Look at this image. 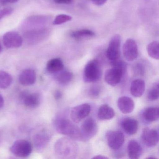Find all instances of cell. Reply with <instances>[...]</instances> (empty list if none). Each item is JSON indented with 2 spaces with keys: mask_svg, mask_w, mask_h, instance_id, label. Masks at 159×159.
Segmentation results:
<instances>
[{
  "mask_svg": "<svg viewBox=\"0 0 159 159\" xmlns=\"http://www.w3.org/2000/svg\"><path fill=\"white\" fill-rule=\"evenodd\" d=\"M63 61L59 58H53L48 61L46 66L47 71L51 73H56L64 69Z\"/></svg>",
  "mask_w": 159,
  "mask_h": 159,
  "instance_id": "cell-21",
  "label": "cell"
},
{
  "mask_svg": "<svg viewBox=\"0 0 159 159\" xmlns=\"http://www.w3.org/2000/svg\"><path fill=\"white\" fill-rule=\"evenodd\" d=\"M117 106L120 110L124 114L132 112L134 109L135 104L134 100L126 96L119 98L117 101Z\"/></svg>",
  "mask_w": 159,
  "mask_h": 159,
  "instance_id": "cell-14",
  "label": "cell"
},
{
  "mask_svg": "<svg viewBox=\"0 0 159 159\" xmlns=\"http://www.w3.org/2000/svg\"><path fill=\"white\" fill-rule=\"evenodd\" d=\"M91 110V107L88 104H82L76 106L71 109L70 117L75 123H79L86 118Z\"/></svg>",
  "mask_w": 159,
  "mask_h": 159,
  "instance_id": "cell-11",
  "label": "cell"
},
{
  "mask_svg": "<svg viewBox=\"0 0 159 159\" xmlns=\"http://www.w3.org/2000/svg\"><path fill=\"white\" fill-rule=\"evenodd\" d=\"M115 116L114 110L107 104L101 105L98 109V118L100 120H111Z\"/></svg>",
  "mask_w": 159,
  "mask_h": 159,
  "instance_id": "cell-19",
  "label": "cell"
},
{
  "mask_svg": "<svg viewBox=\"0 0 159 159\" xmlns=\"http://www.w3.org/2000/svg\"><path fill=\"white\" fill-rule=\"evenodd\" d=\"M12 82V78L8 72L0 70V88L6 89Z\"/></svg>",
  "mask_w": 159,
  "mask_h": 159,
  "instance_id": "cell-26",
  "label": "cell"
},
{
  "mask_svg": "<svg viewBox=\"0 0 159 159\" xmlns=\"http://www.w3.org/2000/svg\"><path fill=\"white\" fill-rule=\"evenodd\" d=\"M57 154L63 158H75L79 152V147L73 139L62 138L58 139L54 146Z\"/></svg>",
  "mask_w": 159,
  "mask_h": 159,
  "instance_id": "cell-2",
  "label": "cell"
},
{
  "mask_svg": "<svg viewBox=\"0 0 159 159\" xmlns=\"http://www.w3.org/2000/svg\"><path fill=\"white\" fill-rule=\"evenodd\" d=\"M101 68L98 60H90L86 64L83 72V80L86 83H95L100 79Z\"/></svg>",
  "mask_w": 159,
  "mask_h": 159,
  "instance_id": "cell-3",
  "label": "cell"
},
{
  "mask_svg": "<svg viewBox=\"0 0 159 159\" xmlns=\"http://www.w3.org/2000/svg\"><path fill=\"white\" fill-rule=\"evenodd\" d=\"M148 54L151 58L159 59V45L157 41H153L148 44L147 47Z\"/></svg>",
  "mask_w": 159,
  "mask_h": 159,
  "instance_id": "cell-25",
  "label": "cell"
},
{
  "mask_svg": "<svg viewBox=\"0 0 159 159\" xmlns=\"http://www.w3.org/2000/svg\"><path fill=\"white\" fill-rule=\"evenodd\" d=\"M50 141V136L47 134H38L33 137V143L37 150L41 151Z\"/></svg>",
  "mask_w": 159,
  "mask_h": 159,
  "instance_id": "cell-20",
  "label": "cell"
},
{
  "mask_svg": "<svg viewBox=\"0 0 159 159\" xmlns=\"http://www.w3.org/2000/svg\"><path fill=\"white\" fill-rule=\"evenodd\" d=\"M93 159H108V158L106 156H103L102 155H98L94 157H93Z\"/></svg>",
  "mask_w": 159,
  "mask_h": 159,
  "instance_id": "cell-34",
  "label": "cell"
},
{
  "mask_svg": "<svg viewBox=\"0 0 159 159\" xmlns=\"http://www.w3.org/2000/svg\"><path fill=\"white\" fill-rule=\"evenodd\" d=\"M54 97L56 100H59L62 98V93H61L60 91L57 90L55 92L54 94Z\"/></svg>",
  "mask_w": 159,
  "mask_h": 159,
  "instance_id": "cell-33",
  "label": "cell"
},
{
  "mask_svg": "<svg viewBox=\"0 0 159 159\" xmlns=\"http://www.w3.org/2000/svg\"><path fill=\"white\" fill-rule=\"evenodd\" d=\"M141 139L147 147L152 148L159 142V133L156 129L146 127L142 130Z\"/></svg>",
  "mask_w": 159,
  "mask_h": 159,
  "instance_id": "cell-9",
  "label": "cell"
},
{
  "mask_svg": "<svg viewBox=\"0 0 159 159\" xmlns=\"http://www.w3.org/2000/svg\"><path fill=\"white\" fill-rule=\"evenodd\" d=\"M148 98L150 101L157 100L159 97V83H155L149 90L148 93Z\"/></svg>",
  "mask_w": 159,
  "mask_h": 159,
  "instance_id": "cell-27",
  "label": "cell"
},
{
  "mask_svg": "<svg viewBox=\"0 0 159 159\" xmlns=\"http://www.w3.org/2000/svg\"><path fill=\"white\" fill-rule=\"evenodd\" d=\"M3 42L6 48L12 49L21 47L23 44V40L22 37L17 32L11 31L3 35Z\"/></svg>",
  "mask_w": 159,
  "mask_h": 159,
  "instance_id": "cell-10",
  "label": "cell"
},
{
  "mask_svg": "<svg viewBox=\"0 0 159 159\" xmlns=\"http://www.w3.org/2000/svg\"><path fill=\"white\" fill-rule=\"evenodd\" d=\"M121 38L119 34H116L111 38L109 43L107 51V57L111 61L120 59L121 55Z\"/></svg>",
  "mask_w": 159,
  "mask_h": 159,
  "instance_id": "cell-4",
  "label": "cell"
},
{
  "mask_svg": "<svg viewBox=\"0 0 159 159\" xmlns=\"http://www.w3.org/2000/svg\"><path fill=\"white\" fill-rule=\"evenodd\" d=\"M13 10L11 8H6L0 11V21L5 16L10 15L12 13Z\"/></svg>",
  "mask_w": 159,
  "mask_h": 159,
  "instance_id": "cell-29",
  "label": "cell"
},
{
  "mask_svg": "<svg viewBox=\"0 0 159 159\" xmlns=\"http://www.w3.org/2000/svg\"><path fill=\"white\" fill-rule=\"evenodd\" d=\"M90 94L92 96L97 97L100 93V88L97 86H93L90 90Z\"/></svg>",
  "mask_w": 159,
  "mask_h": 159,
  "instance_id": "cell-30",
  "label": "cell"
},
{
  "mask_svg": "<svg viewBox=\"0 0 159 159\" xmlns=\"http://www.w3.org/2000/svg\"><path fill=\"white\" fill-rule=\"evenodd\" d=\"M70 36L72 38L76 39H84L93 38L95 36V33L90 30L83 29L73 31L70 34Z\"/></svg>",
  "mask_w": 159,
  "mask_h": 159,
  "instance_id": "cell-24",
  "label": "cell"
},
{
  "mask_svg": "<svg viewBox=\"0 0 159 159\" xmlns=\"http://www.w3.org/2000/svg\"><path fill=\"white\" fill-rule=\"evenodd\" d=\"M121 126L124 131L127 134L134 135L137 133L138 130L139 123L135 119L125 118L122 121Z\"/></svg>",
  "mask_w": 159,
  "mask_h": 159,
  "instance_id": "cell-17",
  "label": "cell"
},
{
  "mask_svg": "<svg viewBox=\"0 0 159 159\" xmlns=\"http://www.w3.org/2000/svg\"><path fill=\"white\" fill-rule=\"evenodd\" d=\"M2 51V46L1 44L0 43V53Z\"/></svg>",
  "mask_w": 159,
  "mask_h": 159,
  "instance_id": "cell-38",
  "label": "cell"
},
{
  "mask_svg": "<svg viewBox=\"0 0 159 159\" xmlns=\"http://www.w3.org/2000/svg\"><path fill=\"white\" fill-rule=\"evenodd\" d=\"M123 54L125 58L128 61H133L137 58L138 47L135 41L129 39L125 41L123 46Z\"/></svg>",
  "mask_w": 159,
  "mask_h": 159,
  "instance_id": "cell-8",
  "label": "cell"
},
{
  "mask_svg": "<svg viewBox=\"0 0 159 159\" xmlns=\"http://www.w3.org/2000/svg\"><path fill=\"white\" fill-rule=\"evenodd\" d=\"M147 159H157V158H155V157H148V158H147Z\"/></svg>",
  "mask_w": 159,
  "mask_h": 159,
  "instance_id": "cell-37",
  "label": "cell"
},
{
  "mask_svg": "<svg viewBox=\"0 0 159 159\" xmlns=\"http://www.w3.org/2000/svg\"><path fill=\"white\" fill-rule=\"evenodd\" d=\"M30 142L24 139L15 141L11 148V151L15 156L24 158L28 156L32 152Z\"/></svg>",
  "mask_w": 159,
  "mask_h": 159,
  "instance_id": "cell-6",
  "label": "cell"
},
{
  "mask_svg": "<svg viewBox=\"0 0 159 159\" xmlns=\"http://www.w3.org/2000/svg\"><path fill=\"white\" fill-rule=\"evenodd\" d=\"M54 125L59 134L67 136L73 140L82 141L80 128L69 120L57 118L55 120Z\"/></svg>",
  "mask_w": 159,
  "mask_h": 159,
  "instance_id": "cell-1",
  "label": "cell"
},
{
  "mask_svg": "<svg viewBox=\"0 0 159 159\" xmlns=\"http://www.w3.org/2000/svg\"><path fill=\"white\" fill-rule=\"evenodd\" d=\"M57 4H69L72 2V0H53Z\"/></svg>",
  "mask_w": 159,
  "mask_h": 159,
  "instance_id": "cell-32",
  "label": "cell"
},
{
  "mask_svg": "<svg viewBox=\"0 0 159 159\" xmlns=\"http://www.w3.org/2000/svg\"><path fill=\"white\" fill-rule=\"evenodd\" d=\"M127 152L131 159H137L140 157L142 152V148L140 144L135 140H130L127 144Z\"/></svg>",
  "mask_w": 159,
  "mask_h": 159,
  "instance_id": "cell-16",
  "label": "cell"
},
{
  "mask_svg": "<svg viewBox=\"0 0 159 159\" xmlns=\"http://www.w3.org/2000/svg\"><path fill=\"white\" fill-rule=\"evenodd\" d=\"M145 82L140 79H136L132 81L130 86V93L132 96L136 98L140 97L145 90Z\"/></svg>",
  "mask_w": 159,
  "mask_h": 159,
  "instance_id": "cell-18",
  "label": "cell"
},
{
  "mask_svg": "<svg viewBox=\"0 0 159 159\" xmlns=\"http://www.w3.org/2000/svg\"><path fill=\"white\" fill-rule=\"evenodd\" d=\"M125 74V73L120 69L111 67L105 72V81L111 86H115L120 82Z\"/></svg>",
  "mask_w": 159,
  "mask_h": 159,
  "instance_id": "cell-12",
  "label": "cell"
},
{
  "mask_svg": "<svg viewBox=\"0 0 159 159\" xmlns=\"http://www.w3.org/2000/svg\"><path fill=\"white\" fill-rule=\"evenodd\" d=\"M4 104V99H3V97L0 95V108L3 107Z\"/></svg>",
  "mask_w": 159,
  "mask_h": 159,
  "instance_id": "cell-35",
  "label": "cell"
},
{
  "mask_svg": "<svg viewBox=\"0 0 159 159\" xmlns=\"http://www.w3.org/2000/svg\"><path fill=\"white\" fill-rule=\"evenodd\" d=\"M106 138L109 147L113 150L119 149L124 143V135L120 131L109 130L106 133Z\"/></svg>",
  "mask_w": 159,
  "mask_h": 159,
  "instance_id": "cell-7",
  "label": "cell"
},
{
  "mask_svg": "<svg viewBox=\"0 0 159 159\" xmlns=\"http://www.w3.org/2000/svg\"><path fill=\"white\" fill-rule=\"evenodd\" d=\"M80 130L82 141H88L97 134L98 127L95 120L90 118L83 123Z\"/></svg>",
  "mask_w": 159,
  "mask_h": 159,
  "instance_id": "cell-5",
  "label": "cell"
},
{
  "mask_svg": "<svg viewBox=\"0 0 159 159\" xmlns=\"http://www.w3.org/2000/svg\"><path fill=\"white\" fill-rule=\"evenodd\" d=\"M4 2H8V3H16L18 1V0H3Z\"/></svg>",
  "mask_w": 159,
  "mask_h": 159,
  "instance_id": "cell-36",
  "label": "cell"
},
{
  "mask_svg": "<svg viewBox=\"0 0 159 159\" xmlns=\"http://www.w3.org/2000/svg\"><path fill=\"white\" fill-rule=\"evenodd\" d=\"M19 81L22 85L29 86L35 83L36 81V73L31 69H27L23 70L19 77Z\"/></svg>",
  "mask_w": 159,
  "mask_h": 159,
  "instance_id": "cell-15",
  "label": "cell"
},
{
  "mask_svg": "<svg viewBox=\"0 0 159 159\" xmlns=\"http://www.w3.org/2000/svg\"><path fill=\"white\" fill-rule=\"evenodd\" d=\"M91 1L93 4L97 6H102L104 5L107 1V0H91Z\"/></svg>",
  "mask_w": 159,
  "mask_h": 159,
  "instance_id": "cell-31",
  "label": "cell"
},
{
  "mask_svg": "<svg viewBox=\"0 0 159 159\" xmlns=\"http://www.w3.org/2000/svg\"><path fill=\"white\" fill-rule=\"evenodd\" d=\"M55 74L56 80L60 84H67L72 80L73 78L72 72L63 69Z\"/></svg>",
  "mask_w": 159,
  "mask_h": 159,
  "instance_id": "cell-22",
  "label": "cell"
},
{
  "mask_svg": "<svg viewBox=\"0 0 159 159\" xmlns=\"http://www.w3.org/2000/svg\"><path fill=\"white\" fill-rule=\"evenodd\" d=\"M72 18L70 16L66 14H60L57 15L55 18L53 25H61L72 20Z\"/></svg>",
  "mask_w": 159,
  "mask_h": 159,
  "instance_id": "cell-28",
  "label": "cell"
},
{
  "mask_svg": "<svg viewBox=\"0 0 159 159\" xmlns=\"http://www.w3.org/2000/svg\"><path fill=\"white\" fill-rule=\"evenodd\" d=\"M144 119L148 122L156 121L159 120V108L150 107L145 110L143 113Z\"/></svg>",
  "mask_w": 159,
  "mask_h": 159,
  "instance_id": "cell-23",
  "label": "cell"
},
{
  "mask_svg": "<svg viewBox=\"0 0 159 159\" xmlns=\"http://www.w3.org/2000/svg\"><path fill=\"white\" fill-rule=\"evenodd\" d=\"M40 96L37 93H30L23 92L20 95V100L26 107L34 108L39 106L40 103Z\"/></svg>",
  "mask_w": 159,
  "mask_h": 159,
  "instance_id": "cell-13",
  "label": "cell"
}]
</instances>
